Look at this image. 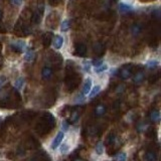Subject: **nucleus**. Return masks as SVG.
Instances as JSON below:
<instances>
[{"label": "nucleus", "mask_w": 161, "mask_h": 161, "mask_svg": "<svg viewBox=\"0 0 161 161\" xmlns=\"http://www.w3.org/2000/svg\"><path fill=\"white\" fill-rule=\"evenodd\" d=\"M132 73H133L132 66H125L119 71V76H120V78L123 79V80H127V79H129L130 76H132Z\"/></svg>", "instance_id": "nucleus-1"}, {"label": "nucleus", "mask_w": 161, "mask_h": 161, "mask_svg": "<svg viewBox=\"0 0 161 161\" xmlns=\"http://www.w3.org/2000/svg\"><path fill=\"white\" fill-rule=\"evenodd\" d=\"M75 53L79 57H85L87 55V47L85 43H76L75 47Z\"/></svg>", "instance_id": "nucleus-2"}, {"label": "nucleus", "mask_w": 161, "mask_h": 161, "mask_svg": "<svg viewBox=\"0 0 161 161\" xmlns=\"http://www.w3.org/2000/svg\"><path fill=\"white\" fill-rule=\"evenodd\" d=\"M143 31V24L140 22H136L131 26V33L133 36H138Z\"/></svg>", "instance_id": "nucleus-3"}, {"label": "nucleus", "mask_w": 161, "mask_h": 161, "mask_svg": "<svg viewBox=\"0 0 161 161\" xmlns=\"http://www.w3.org/2000/svg\"><path fill=\"white\" fill-rule=\"evenodd\" d=\"M63 136H65V134H63V131L58 133L57 136H55V138L53 139V141L52 143V149H57V148L60 146V142H62L63 139Z\"/></svg>", "instance_id": "nucleus-4"}, {"label": "nucleus", "mask_w": 161, "mask_h": 161, "mask_svg": "<svg viewBox=\"0 0 161 161\" xmlns=\"http://www.w3.org/2000/svg\"><path fill=\"white\" fill-rule=\"evenodd\" d=\"M11 47L13 48L15 52H22L24 50L25 43L23 42H14L11 43Z\"/></svg>", "instance_id": "nucleus-5"}, {"label": "nucleus", "mask_w": 161, "mask_h": 161, "mask_svg": "<svg viewBox=\"0 0 161 161\" xmlns=\"http://www.w3.org/2000/svg\"><path fill=\"white\" fill-rule=\"evenodd\" d=\"M42 42L44 47H48L52 42V32H47L44 35H43L42 38Z\"/></svg>", "instance_id": "nucleus-6"}, {"label": "nucleus", "mask_w": 161, "mask_h": 161, "mask_svg": "<svg viewBox=\"0 0 161 161\" xmlns=\"http://www.w3.org/2000/svg\"><path fill=\"white\" fill-rule=\"evenodd\" d=\"M42 76L44 80H50V78L52 76V68L50 66H44L42 71Z\"/></svg>", "instance_id": "nucleus-7"}, {"label": "nucleus", "mask_w": 161, "mask_h": 161, "mask_svg": "<svg viewBox=\"0 0 161 161\" xmlns=\"http://www.w3.org/2000/svg\"><path fill=\"white\" fill-rule=\"evenodd\" d=\"M144 78H145V74L144 71H139L135 74L134 78H133V81H134L135 84H141L143 81H144Z\"/></svg>", "instance_id": "nucleus-8"}, {"label": "nucleus", "mask_w": 161, "mask_h": 161, "mask_svg": "<svg viewBox=\"0 0 161 161\" xmlns=\"http://www.w3.org/2000/svg\"><path fill=\"white\" fill-rule=\"evenodd\" d=\"M91 89H92V80L91 79H87L85 82V85H84V88H83L84 95H87V94L90 93Z\"/></svg>", "instance_id": "nucleus-9"}, {"label": "nucleus", "mask_w": 161, "mask_h": 161, "mask_svg": "<svg viewBox=\"0 0 161 161\" xmlns=\"http://www.w3.org/2000/svg\"><path fill=\"white\" fill-rule=\"evenodd\" d=\"M63 39L62 36H60V35H57V36L55 37V39H53V47L55 48H60L63 47Z\"/></svg>", "instance_id": "nucleus-10"}, {"label": "nucleus", "mask_w": 161, "mask_h": 161, "mask_svg": "<svg viewBox=\"0 0 161 161\" xmlns=\"http://www.w3.org/2000/svg\"><path fill=\"white\" fill-rule=\"evenodd\" d=\"M35 58V53L33 52V50H28L26 52H25V55H24V58L25 60L27 62H32Z\"/></svg>", "instance_id": "nucleus-11"}, {"label": "nucleus", "mask_w": 161, "mask_h": 161, "mask_svg": "<svg viewBox=\"0 0 161 161\" xmlns=\"http://www.w3.org/2000/svg\"><path fill=\"white\" fill-rule=\"evenodd\" d=\"M40 17H42V14L38 13V12H34L31 16V22L34 24H38L40 22V20H42Z\"/></svg>", "instance_id": "nucleus-12"}, {"label": "nucleus", "mask_w": 161, "mask_h": 161, "mask_svg": "<svg viewBox=\"0 0 161 161\" xmlns=\"http://www.w3.org/2000/svg\"><path fill=\"white\" fill-rule=\"evenodd\" d=\"M94 50H95V52L98 53V55H102V53L104 52V47L100 42H97L95 43V45H94Z\"/></svg>", "instance_id": "nucleus-13"}, {"label": "nucleus", "mask_w": 161, "mask_h": 161, "mask_svg": "<svg viewBox=\"0 0 161 161\" xmlns=\"http://www.w3.org/2000/svg\"><path fill=\"white\" fill-rule=\"evenodd\" d=\"M105 112H106V108H105L104 105H99V106H97L96 111H95L97 116H102V115L105 114Z\"/></svg>", "instance_id": "nucleus-14"}, {"label": "nucleus", "mask_w": 161, "mask_h": 161, "mask_svg": "<svg viewBox=\"0 0 161 161\" xmlns=\"http://www.w3.org/2000/svg\"><path fill=\"white\" fill-rule=\"evenodd\" d=\"M150 119H151V121L153 122H158L160 120V114L158 111H153L151 112V114H150Z\"/></svg>", "instance_id": "nucleus-15"}, {"label": "nucleus", "mask_w": 161, "mask_h": 161, "mask_svg": "<svg viewBox=\"0 0 161 161\" xmlns=\"http://www.w3.org/2000/svg\"><path fill=\"white\" fill-rule=\"evenodd\" d=\"M120 10H121V12H123V13H130V12L133 11L132 7H130L126 4H121V5H120Z\"/></svg>", "instance_id": "nucleus-16"}, {"label": "nucleus", "mask_w": 161, "mask_h": 161, "mask_svg": "<svg viewBox=\"0 0 161 161\" xmlns=\"http://www.w3.org/2000/svg\"><path fill=\"white\" fill-rule=\"evenodd\" d=\"M145 158H146L147 161H156L157 160L156 154L153 152H147L146 155H145Z\"/></svg>", "instance_id": "nucleus-17"}, {"label": "nucleus", "mask_w": 161, "mask_h": 161, "mask_svg": "<svg viewBox=\"0 0 161 161\" xmlns=\"http://www.w3.org/2000/svg\"><path fill=\"white\" fill-rule=\"evenodd\" d=\"M71 27V22L70 20H65V21L62 23V26H60V30L62 31H68Z\"/></svg>", "instance_id": "nucleus-18"}, {"label": "nucleus", "mask_w": 161, "mask_h": 161, "mask_svg": "<svg viewBox=\"0 0 161 161\" xmlns=\"http://www.w3.org/2000/svg\"><path fill=\"white\" fill-rule=\"evenodd\" d=\"M100 91H101V87H100V86H96L95 88H94L93 90H92V92L90 93L89 97H90V98H94V97L97 96V95H98V94L100 93Z\"/></svg>", "instance_id": "nucleus-19"}, {"label": "nucleus", "mask_w": 161, "mask_h": 161, "mask_svg": "<svg viewBox=\"0 0 161 161\" xmlns=\"http://www.w3.org/2000/svg\"><path fill=\"white\" fill-rule=\"evenodd\" d=\"M115 158L117 159V161H126L127 160V155H126V153L121 152V153H119V154H117Z\"/></svg>", "instance_id": "nucleus-20"}, {"label": "nucleus", "mask_w": 161, "mask_h": 161, "mask_svg": "<svg viewBox=\"0 0 161 161\" xmlns=\"http://www.w3.org/2000/svg\"><path fill=\"white\" fill-rule=\"evenodd\" d=\"M107 68H108V66H107V65H105V63H102V65H100V66H96L95 71H96V73H102V71H106Z\"/></svg>", "instance_id": "nucleus-21"}, {"label": "nucleus", "mask_w": 161, "mask_h": 161, "mask_svg": "<svg viewBox=\"0 0 161 161\" xmlns=\"http://www.w3.org/2000/svg\"><path fill=\"white\" fill-rule=\"evenodd\" d=\"M96 152H97V154H102V153L104 152V147H103V144H102V143H99V144L97 145Z\"/></svg>", "instance_id": "nucleus-22"}, {"label": "nucleus", "mask_w": 161, "mask_h": 161, "mask_svg": "<svg viewBox=\"0 0 161 161\" xmlns=\"http://www.w3.org/2000/svg\"><path fill=\"white\" fill-rule=\"evenodd\" d=\"M78 120H79V113H78V112H74L73 115H71V123H76Z\"/></svg>", "instance_id": "nucleus-23"}, {"label": "nucleus", "mask_w": 161, "mask_h": 161, "mask_svg": "<svg viewBox=\"0 0 161 161\" xmlns=\"http://www.w3.org/2000/svg\"><path fill=\"white\" fill-rule=\"evenodd\" d=\"M22 85H23V79H22V78L18 79V80L15 82V87H16L18 90H19V89H21Z\"/></svg>", "instance_id": "nucleus-24"}, {"label": "nucleus", "mask_w": 161, "mask_h": 161, "mask_svg": "<svg viewBox=\"0 0 161 161\" xmlns=\"http://www.w3.org/2000/svg\"><path fill=\"white\" fill-rule=\"evenodd\" d=\"M147 66H149V68H154L158 66V63L156 62V60H151V62H149L147 63Z\"/></svg>", "instance_id": "nucleus-25"}, {"label": "nucleus", "mask_w": 161, "mask_h": 161, "mask_svg": "<svg viewBox=\"0 0 161 161\" xmlns=\"http://www.w3.org/2000/svg\"><path fill=\"white\" fill-rule=\"evenodd\" d=\"M102 63H103V60H95L93 62V65L95 66H98L100 65H102Z\"/></svg>", "instance_id": "nucleus-26"}, {"label": "nucleus", "mask_w": 161, "mask_h": 161, "mask_svg": "<svg viewBox=\"0 0 161 161\" xmlns=\"http://www.w3.org/2000/svg\"><path fill=\"white\" fill-rule=\"evenodd\" d=\"M84 66H85V71H90L91 65H90V63H89V62H85V63H84Z\"/></svg>", "instance_id": "nucleus-27"}, {"label": "nucleus", "mask_w": 161, "mask_h": 161, "mask_svg": "<svg viewBox=\"0 0 161 161\" xmlns=\"http://www.w3.org/2000/svg\"><path fill=\"white\" fill-rule=\"evenodd\" d=\"M10 1L12 2V4L17 5V6H18V5H20V4L22 3V0H10Z\"/></svg>", "instance_id": "nucleus-28"}, {"label": "nucleus", "mask_w": 161, "mask_h": 161, "mask_svg": "<svg viewBox=\"0 0 161 161\" xmlns=\"http://www.w3.org/2000/svg\"><path fill=\"white\" fill-rule=\"evenodd\" d=\"M6 32V27L4 26V24L0 23V33H5Z\"/></svg>", "instance_id": "nucleus-29"}, {"label": "nucleus", "mask_w": 161, "mask_h": 161, "mask_svg": "<svg viewBox=\"0 0 161 161\" xmlns=\"http://www.w3.org/2000/svg\"><path fill=\"white\" fill-rule=\"evenodd\" d=\"M63 129L66 131V130L68 129V123H66V121H63Z\"/></svg>", "instance_id": "nucleus-30"}, {"label": "nucleus", "mask_w": 161, "mask_h": 161, "mask_svg": "<svg viewBox=\"0 0 161 161\" xmlns=\"http://www.w3.org/2000/svg\"><path fill=\"white\" fill-rule=\"evenodd\" d=\"M68 151V145H63L62 147V153H66Z\"/></svg>", "instance_id": "nucleus-31"}, {"label": "nucleus", "mask_w": 161, "mask_h": 161, "mask_svg": "<svg viewBox=\"0 0 161 161\" xmlns=\"http://www.w3.org/2000/svg\"><path fill=\"white\" fill-rule=\"evenodd\" d=\"M2 15H3V12H2V10L0 9V19L2 18Z\"/></svg>", "instance_id": "nucleus-32"}]
</instances>
